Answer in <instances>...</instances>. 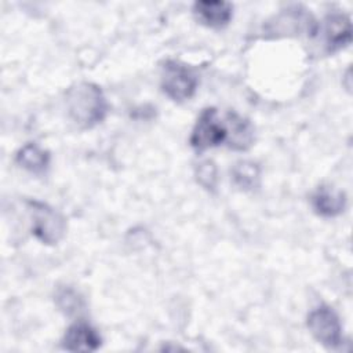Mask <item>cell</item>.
Returning <instances> with one entry per match:
<instances>
[{"instance_id":"1","label":"cell","mask_w":353,"mask_h":353,"mask_svg":"<svg viewBox=\"0 0 353 353\" xmlns=\"http://www.w3.org/2000/svg\"><path fill=\"white\" fill-rule=\"evenodd\" d=\"M66 110L76 125L92 128L105 119L108 102L97 84L80 81L66 92Z\"/></svg>"},{"instance_id":"2","label":"cell","mask_w":353,"mask_h":353,"mask_svg":"<svg viewBox=\"0 0 353 353\" xmlns=\"http://www.w3.org/2000/svg\"><path fill=\"white\" fill-rule=\"evenodd\" d=\"M32 218V233L43 244H57L65 236L66 221L52 207L37 200L28 201Z\"/></svg>"},{"instance_id":"3","label":"cell","mask_w":353,"mask_h":353,"mask_svg":"<svg viewBox=\"0 0 353 353\" xmlns=\"http://www.w3.org/2000/svg\"><path fill=\"white\" fill-rule=\"evenodd\" d=\"M197 74L186 63L170 59L161 69V90L175 102L190 99L197 88Z\"/></svg>"},{"instance_id":"4","label":"cell","mask_w":353,"mask_h":353,"mask_svg":"<svg viewBox=\"0 0 353 353\" xmlns=\"http://www.w3.org/2000/svg\"><path fill=\"white\" fill-rule=\"evenodd\" d=\"M226 124L221 121L218 117V112L215 108H205L197 117V121L193 127L190 135V145L203 152L210 148L219 146L226 142Z\"/></svg>"},{"instance_id":"5","label":"cell","mask_w":353,"mask_h":353,"mask_svg":"<svg viewBox=\"0 0 353 353\" xmlns=\"http://www.w3.org/2000/svg\"><path fill=\"white\" fill-rule=\"evenodd\" d=\"M307 328L314 339L327 347H338L342 343L339 317L328 306H319L309 313Z\"/></svg>"},{"instance_id":"6","label":"cell","mask_w":353,"mask_h":353,"mask_svg":"<svg viewBox=\"0 0 353 353\" xmlns=\"http://www.w3.org/2000/svg\"><path fill=\"white\" fill-rule=\"evenodd\" d=\"M316 30H317V25L312 18V15L307 14L306 10H301L299 7H295L279 15L276 18L274 26H272L269 32L274 33L276 36L288 34V33H294V34L306 33L313 36Z\"/></svg>"},{"instance_id":"7","label":"cell","mask_w":353,"mask_h":353,"mask_svg":"<svg viewBox=\"0 0 353 353\" xmlns=\"http://www.w3.org/2000/svg\"><path fill=\"white\" fill-rule=\"evenodd\" d=\"M193 14L196 19L214 29L226 26L233 15V6L228 1L219 0H203L193 4Z\"/></svg>"},{"instance_id":"8","label":"cell","mask_w":353,"mask_h":353,"mask_svg":"<svg viewBox=\"0 0 353 353\" xmlns=\"http://www.w3.org/2000/svg\"><path fill=\"white\" fill-rule=\"evenodd\" d=\"M99 334L87 323L72 324L62 339V347L69 352H94L101 346Z\"/></svg>"},{"instance_id":"9","label":"cell","mask_w":353,"mask_h":353,"mask_svg":"<svg viewBox=\"0 0 353 353\" xmlns=\"http://www.w3.org/2000/svg\"><path fill=\"white\" fill-rule=\"evenodd\" d=\"M352 40L350 18L345 14H331L324 19V43L328 52H335Z\"/></svg>"},{"instance_id":"10","label":"cell","mask_w":353,"mask_h":353,"mask_svg":"<svg viewBox=\"0 0 353 353\" xmlns=\"http://www.w3.org/2000/svg\"><path fill=\"white\" fill-rule=\"evenodd\" d=\"M226 142L233 150H247L254 143V127L245 117L236 112L226 114Z\"/></svg>"},{"instance_id":"11","label":"cell","mask_w":353,"mask_h":353,"mask_svg":"<svg viewBox=\"0 0 353 353\" xmlns=\"http://www.w3.org/2000/svg\"><path fill=\"white\" fill-rule=\"evenodd\" d=\"M312 205L319 215L331 218L343 212L346 205V197L345 193L341 190L321 186L312 196Z\"/></svg>"},{"instance_id":"12","label":"cell","mask_w":353,"mask_h":353,"mask_svg":"<svg viewBox=\"0 0 353 353\" xmlns=\"http://www.w3.org/2000/svg\"><path fill=\"white\" fill-rule=\"evenodd\" d=\"M15 160L22 168L33 174H41L50 164V154L36 143H26L19 149Z\"/></svg>"},{"instance_id":"13","label":"cell","mask_w":353,"mask_h":353,"mask_svg":"<svg viewBox=\"0 0 353 353\" xmlns=\"http://www.w3.org/2000/svg\"><path fill=\"white\" fill-rule=\"evenodd\" d=\"M232 179L234 185L241 190L250 192L256 189L261 181V171L258 164L248 160L237 161L232 168Z\"/></svg>"},{"instance_id":"14","label":"cell","mask_w":353,"mask_h":353,"mask_svg":"<svg viewBox=\"0 0 353 353\" xmlns=\"http://www.w3.org/2000/svg\"><path fill=\"white\" fill-rule=\"evenodd\" d=\"M194 175L197 182L207 190L214 192L218 182V172L216 167L211 160H204L197 164L194 170Z\"/></svg>"},{"instance_id":"15","label":"cell","mask_w":353,"mask_h":353,"mask_svg":"<svg viewBox=\"0 0 353 353\" xmlns=\"http://www.w3.org/2000/svg\"><path fill=\"white\" fill-rule=\"evenodd\" d=\"M55 301H57V305L61 307V310H63L68 314L79 312L83 306L81 298L70 288L59 290L58 294H57Z\"/></svg>"}]
</instances>
